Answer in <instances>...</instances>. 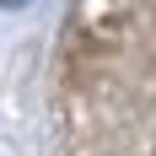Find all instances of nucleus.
Returning <instances> with one entry per match:
<instances>
[{
  "label": "nucleus",
  "instance_id": "obj_1",
  "mask_svg": "<svg viewBox=\"0 0 156 156\" xmlns=\"http://www.w3.org/2000/svg\"><path fill=\"white\" fill-rule=\"evenodd\" d=\"M0 5H22V0H0Z\"/></svg>",
  "mask_w": 156,
  "mask_h": 156
}]
</instances>
